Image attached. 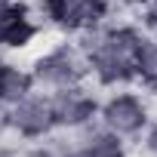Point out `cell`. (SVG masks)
<instances>
[{
  "instance_id": "cell-1",
  "label": "cell",
  "mask_w": 157,
  "mask_h": 157,
  "mask_svg": "<svg viewBox=\"0 0 157 157\" xmlns=\"http://www.w3.org/2000/svg\"><path fill=\"white\" fill-rule=\"evenodd\" d=\"M142 37L145 31L139 28L136 19L105 22L102 28L77 37V46L86 59V74L99 90H117L136 83V52Z\"/></svg>"
},
{
  "instance_id": "cell-2",
  "label": "cell",
  "mask_w": 157,
  "mask_h": 157,
  "mask_svg": "<svg viewBox=\"0 0 157 157\" xmlns=\"http://www.w3.org/2000/svg\"><path fill=\"white\" fill-rule=\"evenodd\" d=\"M37 16L46 28L77 40L111 22V0H37Z\"/></svg>"
},
{
  "instance_id": "cell-3",
  "label": "cell",
  "mask_w": 157,
  "mask_h": 157,
  "mask_svg": "<svg viewBox=\"0 0 157 157\" xmlns=\"http://www.w3.org/2000/svg\"><path fill=\"white\" fill-rule=\"evenodd\" d=\"M151 99L145 93H136L129 86H117V90H108L105 99H99V126L123 142L129 139H139L145 132V126L151 123Z\"/></svg>"
},
{
  "instance_id": "cell-4",
  "label": "cell",
  "mask_w": 157,
  "mask_h": 157,
  "mask_svg": "<svg viewBox=\"0 0 157 157\" xmlns=\"http://www.w3.org/2000/svg\"><path fill=\"white\" fill-rule=\"evenodd\" d=\"M31 77L40 93H56V90L86 83L90 80L86 59H83L80 46H77V40H62V43L43 49L31 62Z\"/></svg>"
},
{
  "instance_id": "cell-5",
  "label": "cell",
  "mask_w": 157,
  "mask_h": 157,
  "mask_svg": "<svg viewBox=\"0 0 157 157\" xmlns=\"http://www.w3.org/2000/svg\"><path fill=\"white\" fill-rule=\"evenodd\" d=\"M6 114V129L16 132L19 139L25 142H40V139H49L59 126H56V114H52V102H49V93H31L25 96L22 102L3 108Z\"/></svg>"
},
{
  "instance_id": "cell-6",
  "label": "cell",
  "mask_w": 157,
  "mask_h": 157,
  "mask_svg": "<svg viewBox=\"0 0 157 157\" xmlns=\"http://www.w3.org/2000/svg\"><path fill=\"white\" fill-rule=\"evenodd\" d=\"M49 102H52L56 126L68 129V132L90 126L96 120V114H99V96L86 83H77V86H68V90H56V93H49Z\"/></svg>"
},
{
  "instance_id": "cell-7",
  "label": "cell",
  "mask_w": 157,
  "mask_h": 157,
  "mask_svg": "<svg viewBox=\"0 0 157 157\" xmlns=\"http://www.w3.org/2000/svg\"><path fill=\"white\" fill-rule=\"evenodd\" d=\"M40 31L43 22L25 0H0V49H28Z\"/></svg>"
},
{
  "instance_id": "cell-8",
  "label": "cell",
  "mask_w": 157,
  "mask_h": 157,
  "mask_svg": "<svg viewBox=\"0 0 157 157\" xmlns=\"http://www.w3.org/2000/svg\"><path fill=\"white\" fill-rule=\"evenodd\" d=\"M83 139L80 142H74V145H59L52 148V157H129V148L123 139L105 132L99 123L93 126H83V129H77Z\"/></svg>"
},
{
  "instance_id": "cell-9",
  "label": "cell",
  "mask_w": 157,
  "mask_h": 157,
  "mask_svg": "<svg viewBox=\"0 0 157 157\" xmlns=\"http://www.w3.org/2000/svg\"><path fill=\"white\" fill-rule=\"evenodd\" d=\"M34 90L37 86H34L31 68H22L16 62H3L0 59V108H10V105L22 102Z\"/></svg>"
},
{
  "instance_id": "cell-10",
  "label": "cell",
  "mask_w": 157,
  "mask_h": 157,
  "mask_svg": "<svg viewBox=\"0 0 157 157\" xmlns=\"http://www.w3.org/2000/svg\"><path fill=\"white\" fill-rule=\"evenodd\" d=\"M136 83L145 86V93H157V37H142L136 52Z\"/></svg>"
},
{
  "instance_id": "cell-11",
  "label": "cell",
  "mask_w": 157,
  "mask_h": 157,
  "mask_svg": "<svg viewBox=\"0 0 157 157\" xmlns=\"http://www.w3.org/2000/svg\"><path fill=\"white\" fill-rule=\"evenodd\" d=\"M139 139H142V148H145L151 157H157V120H154V117H151V123L145 126V132H142Z\"/></svg>"
},
{
  "instance_id": "cell-12",
  "label": "cell",
  "mask_w": 157,
  "mask_h": 157,
  "mask_svg": "<svg viewBox=\"0 0 157 157\" xmlns=\"http://www.w3.org/2000/svg\"><path fill=\"white\" fill-rule=\"evenodd\" d=\"M154 96H157V93H154Z\"/></svg>"
}]
</instances>
